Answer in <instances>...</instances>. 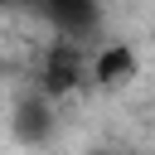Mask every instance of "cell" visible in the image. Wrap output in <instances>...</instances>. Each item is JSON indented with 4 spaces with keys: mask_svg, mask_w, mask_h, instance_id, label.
<instances>
[{
    "mask_svg": "<svg viewBox=\"0 0 155 155\" xmlns=\"http://www.w3.org/2000/svg\"><path fill=\"white\" fill-rule=\"evenodd\" d=\"M29 5L44 15V24L58 39H78V44H87L107 24V0H29Z\"/></svg>",
    "mask_w": 155,
    "mask_h": 155,
    "instance_id": "cell-1",
    "label": "cell"
},
{
    "mask_svg": "<svg viewBox=\"0 0 155 155\" xmlns=\"http://www.w3.org/2000/svg\"><path fill=\"white\" fill-rule=\"evenodd\" d=\"M10 136L29 150L48 145L58 136V111H53V97L48 92H24L15 107H10Z\"/></svg>",
    "mask_w": 155,
    "mask_h": 155,
    "instance_id": "cell-2",
    "label": "cell"
},
{
    "mask_svg": "<svg viewBox=\"0 0 155 155\" xmlns=\"http://www.w3.org/2000/svg\"><path fill=\"white\" fill-rule=\"evenodd\" d=\"M82 78H87V58H82V44L78 39H58L44 53V63H39V92H48L53 102L68 97Z\"/></svg>",
    "mask_w": 155,
    "mask_h": 155,
    "instance_id": "cell-3",
    "label": "cell"
},
{
    "mask_svg": "<svg viewBox=\"0 0 155 155\" xmlns=\"http://www.w3.org/2000/svg\"><path fill=\"white\" fill-rule=\"evenodd\" d=\"M87 78H92L102 92H121V87H131V82L140 78V53H136L126 39H111V44H102V48L87 58Z\"/></svg>",
    "mask_w": 155,
    "mask_h": 155,
    "instance_id": "cell-4",
    "label": "cell"
},
{
    "mask_svg": "<svg viewBox=\"0 0 155 155\" xmlns=\"http://www.w3.org/2000/svg\"><path fill=\"white\" fill-rule=\"evenodd\" d=\"M15 5H24V0H0V10H15Z\"/></svg>",
    "mask_w": 155,
    "mask_h": 155,
    "instance_id": "cell-5",
    "label": "cell"
},
{
    "mask_svg": "<svg viewBox=\"0 0 155 155\" xmlns=\"http://www.w3.org/2000/svg\"><path fill=\"white\" fill-rule=\"evenodd\" d=\"M92 155H126V150H92Z\"/></svg>",
    "mask_w": 155,
    "mask_h": 155,
    "instance_id": "cell-6",
    "label": "cell"
}]
</instances>
